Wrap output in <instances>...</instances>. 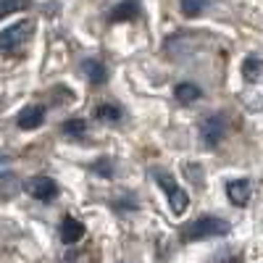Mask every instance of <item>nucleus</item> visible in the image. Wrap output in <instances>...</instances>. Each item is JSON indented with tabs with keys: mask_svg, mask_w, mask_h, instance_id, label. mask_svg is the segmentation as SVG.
<instances>
[{
	"mask_svg": "<svg viewBox=\"0 0 263 263\" xmlns=\"http://www.w3.org/2000/svg\"><path fill=\"white\" fill-rule=\"evenodd\" d=\"M27 192H29L32 197H37V200L48 203V200H55V195H58V184H55L50 177H34V179H29Z\"/></svg>",
	"mask_w": 263,
	"mask_h": 263,
	"instance_id": "20e7f679",
	"label": "nucleus"
},
{
	"mask_svg": "<svg viewBox=\"0 0 263 263\" xmlns=\"http://www.w3.org/2000/svg\"><path fill=\"white\" fill-rule=\"evenodd\" d=\"M82 69L87 71V77H90L95 84H103V82H105V66H103L100 61H95V58H87Z\"/></svg>",
	"mask_w": 263,
	"mask_h": 263,
	"instance_id": "9b49d317",
	"label": "nucleus"
},
{
	"mask_svg": "<svg viewBox=\"0 0 263 263\" xmlns=\"http://www.w3.org/2000/svg\"><path fill=\"white\" fill-rule=\"evenodd\" d=\"M242 77L248 79V82H263V58H255V55H250V58H245L242 61Z\"/></svg>",
	"mask_w": 263,
	"mask_h": 263,
	"instance_id": "1a4fd4ad",
	"label": "nucleus"
},
{
	"mask_svg": "<svg viewBox=\"0 0 263 263\" xmlns=\"http://www.w3.org/2000/svg\"><path fill=\"white\" fill-rule=\"evenodd\" d=\"M8 168H11L8 156H3V153H0V174H8Z\"/></svg>",
	"mask_w": 263,
	"mask_h": 263,
	"instance_id": "f3484780",
	"label": "nucleus"
},
{
	"mask_svg": "<svg viewBox=\"0 0 263 263\" xmlns=\"http://www.w3.org/2000/svg\"><path fill=\"white\" fill-rule=\"evenodd\" d=\"M177 100L179 103H184V105H190V103H195L197 98H200V87H195L192 82H182V84H177Z\"/></svg>",
	"mask_w": 263,
	"mask_h": 263,
	"instance_id": "9d476101",
	"label": "nucleus"
},
{
	"mask_svg": "<svg viewBox=\"0 0 263 263\" xmlns=\"http://www.w3.org/2000/svg\"><path fill=\"white\" fill-rule=\"evenodd\" d=\"M221 234H229V224L224 218H216V216H203L197 221L187 224L182 237L184 242H197V239H208V237H221Z\"/></svg>",
	"mask_w": 263,
	"mask_h": 263,
	"instance_id": "f257e3e1",
	"label": "nucleus"
},
{
	"mask_svg": "<svg viewBox=\"0 0 263 263\" xmlns=\"http://www.w3.org/2000/svg\"><path fill=\"white\" fill-rule=\"evenodd\" d=\"M95 116H98V121H111V124H116V121H121V108L119 105H114V103H105V105H100L98 111H95Z\"/></svg>",
	"mask_w": 263,
	"mask_h": 263,
	"instance_id": "f8f14e48",
	"label": "nucleus"
},
{
	"mask_svg": "<svg viewBox=\"0 0 263 263\" xmlns=\"http://www.w3.org/2000/svg\"><path fill=\"white\" fill-rule=\"evenodd\" d=\"M227 195L234 205H245L250 200V182L248 179H234L227 184Z\"/></svg>",
	"mask_w": 263,
	"mask_h": 263,
	"instance_id": "0eeeda50",
	"label": "nucleus"
},
{
	"mask_svg": "<svg viewBox=\"0 0 263 263\" xmlns=\"http://www.w3.org/2000/svg\"><path fill=\"white\" fill-rule=\"evenodd\" d=\"M135 13H137V0H124L121 6L114 8V18H116V21H121V18H132Z\"/></svg>",
	"mask_w": 263,
	"mask_h": 263,
	"instance_id": "2eb2a0df",
	"label": "nucleus"
},
{
	"mask_svg": "<svg viewBox=\"0 0 263 263\" xmlns=\"http://www.w3.org/2000/svg\"><path fill=\"white\" fill-rule=\"evenodd\" d=\"M63 132H66L69 137H82L84 132H87V121H82V119H71V121H66Z\"/></svg>",
	"mask_w": 263,
	"mask_h": 263,
	"instance_id": "dca6fc26",
	"label": "nucleus"
},
{
	"mask_svg": "<svg viewBox=\"0 0 263 263\" xmlns=\"http://www.w3.org/2000/svg\"><path fill=\"white\" fill-rule=\"evenodd\" d=\"M153 177H156V182H158V184L163 187V192L168 195V205H171V211L177 213V216H179V213H184V211H187V205H190L187 192H184L177 182H174L166 171H153Z\"/></svg>",
	"mask_w": 263,
	"mask_h": 263,
	"instance_id": "f03ea898",
	"label": "nucleus"
},
{
	"mask_svg": "<svg viewBox=\"0 0 263 263\" xmlns=\"http://www.w3.org/2000/svg\"><path fill=\"white\" fill-rule=\"evenodd\" d=\"M224 129H227L224 116H208V119L203 121V126H200V137H203V142H205V145H211V147H213V145L221 142Z\"/></svg>",
	"mask_w": 263,
	"mask_h": 263,
	"instance_id": "39448f33",
	"label": "nucleus"
},
{
	"mask_svg": "<svg viewBox=\"0 0 263 263\" xmlns=\"http://www.w3.org/2000/svg\"><path fill=\"white\" fill-rule=\"evenodd\" d=\"M42 121H45V111L40 105H27L24 111L18 114V126L21 129H37Z\"/></svg>",
	"mask_w": 263,
	"mask_h": 263,
	"instance_id": "6e6552de",
	"label": "nucleus"
},
{
	"mask_svg": "<svg viewBox=\"0 0 263 263\" xmlns=\"http://www.w3.org/2000/svg\"><path fill=\"white\" fill-rule=\"evenodd\" d=\"M179 8L184 16H197L200 11L208 8V0H179Z\"/></svg>",
	"mask_w": 263,
	"mask_h": 263,
	"instance_id": "4468645a",
	"label": "nucleus"
},
{
	"mask_svg": "<svg viewBox=\"0 0 263 263\" xmlns=\"http://www.w3.org/2000/svg\"><path fill=\"white\" fill-rule=\"evenodd\" d=\"M29 32H32L29 21H18V24L3 29V34H0V53H3V55H13L21 48V42H24V37Z\"/></svg>",
	"mask_w": 263,
	"mask_h": 263,
	"instance_id": "7ed1b4c3",
	"label": "nucleus"
},
{
	"mask_svg": "<svg viewBox=\"0 0 263 263\" xmlns=\"http://www.w3.org/2000/svg\"><path fill=\"white\" fill-rule=\"evenodd\" d=\"M82 237H84V224L77 221V218H71V216H66L61 221V239L66 245H74V242H79Z\"/></svg>",
	"mask_w": 263,
	"mask_h": 263,
	"instance_id": "423d86ee",
	"label": "nucleus"
},
{
	"mask_svg": "<svg viewBox=\"0 0 263 263\" xmlns=\"http://www.w3.org/2000/svg\"><path fill=\"white\" fill-rule=\"evenodd\" d=\"M29 8V0H0V18Z\"/></svg>",
	"mask_w": 263,
	"mask_h": 263,
	"instance_id": "ddd939ff",
	"label": "nucleus"
}]
</instances>
